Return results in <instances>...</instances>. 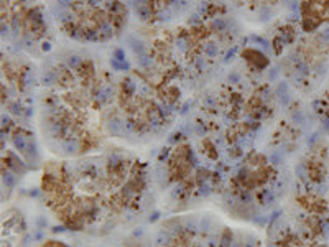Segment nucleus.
I'll list each match as a JSON object with an SVG mask.
<instances>
[{
  "label": "nucleus",
  "mask_w": 329,
  "mask_h": 247,
  "mask_svg": "<svg viewBox=\"0 0 329 247\" xmlns=\"http://www.w3.org/2000/svg\"><path fill=\"white\" fill-rule=\"evenodd\" d=\"M158 242H160V244H166V242H168V234H165V232H160V234H158Z\"/></svg>",
  "instance_id": "nucleus-1"
},
{
  "label": "nucleus",
  "mask_w": 329,
  "mask_h": 247,
  "mask_svg": "<svg viewBox=\"0 0 329 247\" xmlns=\"http://www.w3.org/2000/svg\"><path fill=\"white\" fill-rule=\"evenodd\" d=\"M3 180H5V183L8 185V186H13V183H15V180H13L12 175H5V178H3Z\"/></svg>",
  "instance_id": "nucleus-2"
},
{
  "label": "nucleus",
  "mask_w": 329,
  "mask_h": 247,
  "mask_svg": "<svg viewBox=\"0 0 329 247\" xmlns=\"http://www.w3.org/2000/svg\"><path fill=\"white\" fill-rule=\"evenodd\" d=\"M232 247H239V246H237V244H235V246H232Z\"/></svg>",
  "instance_id": "nucleus-3"
}]
</instances>
